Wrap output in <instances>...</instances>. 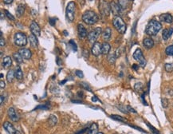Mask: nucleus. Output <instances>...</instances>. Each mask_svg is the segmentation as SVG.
Listing matches in <instances>:
<instances>
[{
  "label": "nucleus",
  "instance_id": "nucleus-26",
  "mask_svg": "<svg viewBox=\"0 0 173 134\" xmlns=\"http://www.w3.org/2000/svg\"><path fill=\"white\" fill-rule=\"evenodd\" d=\"M15 73L14 72V70H12V69L9 70L7 74V80L8 82H9V83L12 82L13 80H14V78H15Z\"/></svg>",
  "mask_w": 173,
  "mask_h": 134
},
{
  "label": "nucleus",
  "instance_id": "nucleus-17",
  "mask_svg": "<svg viewBox=\"0 0 173 134\" xmlns=\"http://www.w3.org/2000/svg\"><path fill=\"white\" fill-rule=\"evenodd\" d=\"M12 65V60L11 57L7 56L3 59L2 61V66L3 67L4 69H8L9 67H11V65Z\"/></svg>",
  "mask_w": 173,
  "mask_h": 134
},
{
  "label": "nucleus",
  "instance_id": "nucleus-40",
  "mask_svg": "<svg viewBox=\"0 0 173 134\" xmlns=\"http://www.w3.org/2000/svg\"><path fill=\"white\" fill-rule=\"evenodd\" d=\"M5 45V40H4L3 37L1 35V42H0V46H3Z\"/></svg>",
  "mask_w": 173,
  "mask_h": 134
},
{
  "label": "nucleus",
  "instance_id": "nucleus-35",
  "mask_svg": "<svg viewBox=\"0 0 173 134\" xmlns=\"http://www.w3.org/2000/svg\"><path fill=\"white\" fill-rule=\"evenodd\" d=\"M4 12H5V14H6V16L7 17L8 19H11V20H13V21L15 20V17L12 15L11 14H10V13H9V12H8L7 11V10H5V11H4Z\"/></svg>",
  "mask_w": 173,
  "mask_h": 134
},
{
  "label": "nucleus",
  "instance_id": "nucleus-5",
  "mask_svg": "<svg viewBox=\"0 0 173 134\" xmlns=\"http://www.w3.org/2000/svg\"><path fill=\"white\" fill-rule=\"evenodd\" d=\"M98 8H99V11L102 14V15H103L104 17H107V16L109 15L111 7H110V4L108 3L107 1H106V0H100Z\"/></svg>",
  "mask_w": 173,
  "mask_h": 134
},
{
  "label": "nucleus",
  "instance_id": "nucleus-28",
  "mask_svg": "<svg viewBox=\"0 0 173 134\" xmlns=\"http://www.w3.org/2000/svg\"><path fill=\"white\" fill-rule=\"evenodd\" d=\"M48 121H49V125L50 126H53L57 124V117L54 115H51L49 117Z\"/></svg>",
  "mask_w": 173,
  "mask_h": 134
},
{
  "label": "nucleus",
  "instance_id": "nucleus-18",
  "mask_svg": "<svg viewBox=\"0 0 173 134\" xmlns=\"http://www.w3.org/2000/svg\"><path fill=\"white\" fill-rule=\"evenodd\" d=\"M173 33V29L172 28H167V29H164L163 31V33H162V37H163V39L164 40H168V38L171 37V35H172Z\"/></svg>",
  "mask_w": 173,
  "mask_h": 134
},
{
  "label": "nucleus",
  "instance_id": "nucleus-1",
  "mask_svg": "<svg viewBox=\"0 0 173 134\" xmlns=\"http://www.w3.org/2000/svg\"><path fill=\"white\" fill-rule=\"evenodd\" d=\"M162 29L161 23H159L156 20H152L147 25L145 32L148 35L155 36L159 33V31Z\"/></svg>",
  "mask_w": 173,
  "mask_h": 134
},
{
  "label": "nucleus",
  "instance_id": "nucleus-16",
  "mask_svg": "<svg viewBox=\"0 0 173 134\" xmlns=\"http://www.w3.org/2000/svg\"><path fill=\"white\" fill-rule=\"evenodd\" d=\"M160 19L161 22L167 23H172L173 21V17L170 14H163L160 16Z\"/></svg>",
  "mask_w": 173,
  "mask_h": 134
},
{
  "label": "nucleus",
  "instance_id": "nucleus-12",
  "mask_svg": "<svg viewBox=\"0 0 173 134\" xmlns=\"http://www.w3.org/2000/svg\"><path fill=\"white\" fill-rule=\"evenodd\" d=\"M7 114L8 117L11 118V120L12 121L17 122V121H19V117H18L17 113H16V111H15V109L14 108H10V109H8Z\"/></svg>",
  "mask_w": 173,
  "mask_h": 134
},
{
  "label": "nucleus",
  "instance_id": "nucleus-45",
  "mask_svg": "<svg viewBox=\"0 0 173 134\" xmlns=\"http://www.w3.org/2000/svg\"><path fill=\"white\" fill-rule=\"evenodd\" d=\"M92 101H98V97H97L96 96H94V97H92Z\"/></svg>",
  "mask_w": 173,
  "mask_h": 134
},
{
  "label": "nucleus",
  "instance_id": "nucleus-31",
  "mask_svg": "<svg viewBox=\"0 0 173 134\" xmlns=\"http://www.w3.org/2000/svg\"><path fill=\"white\" fill-rule=\"evenodd\" d=\"M164 68L167 72H172L173 71V64L172 63H167L164 65Z\"/></svg>",
  "mask_w": 173,
  "mask_h": 134
},
{
  "label": "nucleus",
  "instance_id": "nucleus-38",
  "mask_svg": "<svg viewBox=\"0 0 173 134\" xmlns=\"http://www.w3.org/2000/svg\"><path fill=\"white\" fill-rule=\"evenodd\" d=\"M127 109H128V112H132V113H136V112L135 109H133L132 108H131L129 105L127 106Z\"/></svg>",
  "mask_w": 173,
  "mask_h": 134
},
{
  "label": "nucleus",
  "instance_id": "nucleus-2",
  "mask_svg": "<svg viewBox=\"0 0 173 134\" xmlns=\"http://www.w3.org/2000/svg\"><path fill=\"white\" fill-rule=\"evenodd\" d=\"M82 20L88 25H94L98 21V16L96 12L93 11H86L82 15Z\"/></svg>",
  "mask_w": 173,
  "mask_h": 134
},
{
  "label": "nucleus",
  "instance_id": "nucleus-25",
  "mask_svg": "<svg viewBox=\"0 0 173 134\" xmlns=\"http://www.w3.org/2000/svg\"><path fill=\"white\" fill-rule=\"evenodd\" d=\"M24 11H25V6L23 3L19 4V6H18V7H17L16 15L19 16V17H21L24 14Z\"/></svg>",
  "mask_w": 173,
  "mask_h": 134
},
{
  "label": "nucleus",
  "instance_id": "nucleus-13",
  "mask_svg": "<svg viewBox=\"0 0 173 134\" xmlns=\"http://www.w3.org/2000/svg\"><path fill=\"white\" fill-rule=\"evenodd\" d=\"M3 128L7 132L8 134H16V130L15 127L12 125L8 121L3 123Z\"/></svg>",
  "mask_w": 173,
  "mask_h": 134
},
{
  "label": "nucleus",
  "instance_id": "nucleus-39",
  "mask_svg": "<svg viewBox=\"0 0 173 134\" xmlns=\"http://www.w3.org/2000/svg\"><path fill=\"white\" fill-rule=\"evenodd\" d=\"M81 84L83 85H85V86H84V88L86 89L87 90H89V91H91V89L90 88V86H89V85H88L86 83H83V82H82V83H81Z\"/></svg>",
  "mask_w": 173,
  "mask_h": 134
},
{
  "label": "nucleus",
  "instance_id": "nucleus-22",
  "mask_svg": "<svg viewBox=\"0 0 173 134\" xmlns=\"http://www.w3.org/2000/svg\"><path fill=\"white\" fill-rule=\"evenodd\" d=\"M98 126L96 123H94L89 128L87 134H98Z\"/></svg>",
  "mask_w": 173,
  "mask_h": 134
},
{
  "label": "nucleus",
  "instance_id": "nucleus-50",
  "mask_svg": "<svg viewBox=\"0 0 173 134\" xmlns=\"http://www.w3.org/2000/svg\"><path fill=\"white\" fill-rule=\"evenodd\" d=\"M130 1H133V0H130Z\"/></svg>",
  "mask_w": 173,
  "mask_h": 134
},
{
  "label": "nucleus",
  "instance_id": "nucleus-10",
  "mask_svg": "<svg viewBox=\"0 0 173 134\" xmlns=\"http://www.w3.org/2000/svg\"><path fill=\"white\" fill-rule=\"evenodd\" d=\"M92 54H94V56L98 57L100 54H102V44L100 42H94V46H92Z\"/></svg>",
  "mask_w": 173,
  "mask_h": 134
},
{
  "label": "nucleus",
  "instance_id": "nucleus-43",
  "mask_svg": "<svg viewBox=\"0 0 173 134\" xmlns=\"http://www.w3.org/2000/svg\"><path fill=\"white\" fill-rule=\"evenodd\" d=\"M13 0H3V3L6 4H11Z\"/></svg>",
  "mask_w": 173,
  "mask_h": 134
},
{
  "label": "nucleus",
  "instance_id": "nucleus-14",
  "mask_svg": "<svg viewBox=\"0 0 173 134\" xmlns=\"http://www.w3.org/2000/svg\"><path fill=\"white\" fill-rule=\"evenodd\" d=\"M19 53L21 55L22 57L24 58V59H30L31 56H32V53L29 49H27V48H22L19 50Z\"/></svg>",
  "mask_w": 173,
  "mask_h": 134
},
{
  "label": "nucleus",
  "instance_id": "nucleus-3",
  "mask_svg": "<svg viewBox=\"0 0 173 134\" xmlns=\"http://www.w3.org/2000/svg\"><path fill=\"white\" fill-rule=\"evenodd\" d=\"M113 27L117 30L120 34H124L126 31V24L124 22V20L121 19L120 16H115L113 20Z\"/></svg>",
  "mask_w": 173,
  "mask_h": 134
},
{
  "label": "nucleus",
  "instance_id": "nucleus-44",
  "mask_svg": "<svg viewBox=\"0 0 173 134\" xmlns=\"http://www.w3.org/2000/svg\"><path fill=\"white\" fill-rule=\"evenodd\" d=\"M60 61H61L60 58H59V57H57V65H61V64Z\"/></svg>",
  "mask_w": 173,
  "mask_h": 134
},
{
  "label": "nucleus",
  "instance_id": "nucleus-4",
  "mask_svg": "<svg viewBox=\"0 0 173 134\" xmlns=\"http://www.w3.org/2000/svg\"><path fill=\"white\" fill-rule=\"evenodd\" d=\"M75 10H76V4L74 2H69L67 4L66 7V10H65V16H66V19L69 23H72L74 18H75Z\"/></svg>",
  "mask_w": 173,
  "mask_h": 134
},
{
  "label": "nucleus",
  "instance_id": "nucleus-32",
  "mask_svg": "<svg viewBox=\"0 0 173 134\" xmlns=\"http://www.w3.org/2000/svg\"><path fill=\"white\" fill-rule=\"evenodd\" d=\"M116 55L115 54H110L108 57V60H109V62L110 64H114L115 63V61H116Z\"/></svg>",
  "mask_w": 173,
  "mask_h": 134
},
{
  "label": "nucleus",
  "instance_id": "nucleus-46",
  "mask_svg": "<svg viewBox=\"0 0 173 134\" xmlns=\"http://www.w3.org/2000/svg\"><path fill=\"white\" fill-rule=\"evenodd\" d=\"M132 69H134L135 70H137V69H138V65H136V64L132 65Z\"/></svg>",
  "mask_w": 173,
  "mask_h": 134
},
{
  "label": "nucleus",
  "instance_id": "nucleus-20",
  "mask_svg": "<svg viewBox=\"0 0 173 134\" xmlns=\"http://www.w3.org/2000/svg\"><path fill=\"white\" fill-rule=\"evenodd\" d=\"M143 45L147 49H151V48H152V46H154V42L152 38H146L144 39Z\"/></svg>",
  "mask_w": 173,
  "mask_h": 134
},
{
  "label": "nucleus",
  "instance_id": "nucleus-15",
  "mask_svg": "<svg viewBox=\"0 0 173 134\" xmlns=\"http://www.w3.org/2000/svg\"><path fill=\"white\" fill-rule=\"evenodd\" d=\"M77 32H78V35H79L80 38H84L88 36L85 27H84L82 24H81V23L77 25Z\"/></svg>",
  "mask_w": 173,
  "mask_h": 134
},
{
  "label": "nucleus",
  "instance_id": "nucleus-6",
  "mask_svg": "<svg viewBox=\"0 0 173 134\" xmlns=\"http://www.w3.org/2000/svg\"><path fill=\"white\" fill-rule=\"evenodd\" d=\"M15 43L19 46H25L27 44V35L22 32H17L14 37Z\"/></svg>",
  "mask_w": 173,
  "mask_h": 134
},
{
  "label": "nucleus",
  "instance_id": "nucleus-41",
  "mask_svg": "<svg viewBox=\"0 0 173 134\" xmlns=\"http://www.w3.org/2000/svg\"><path fill=\"white\" fill-rule=\"evenodd\" d=\"M55 19H49V23H50V25H52V26H53L54 24H55Z\"/></svg>",
  "mask_w": 173,
  "mask_h": 134
},
{
  "label": "nucleus",
  "instance_id": "nucleus-48",
  "mask_svg": "<svg viewBox=\"0 0 173 134\" xmlns=\"http://www.w3.org/2000/svg\"><path fill=\"white\" fill-rule=\"evenodd\" d=\"M63 33H64V35H65V36H67L68 35V33H67V31H63Z\"/></svg>",
  "mask_w": 173,
  "mask_h": 134
},
{
  "label": "nucleus",
  "instance_id": "nucleus-34",
  "mask_svg": "<svg viewBox=\"0 0 173 134\" xmlns=\"http://www.w3.org/2000/svg\"><path fill=\"white\" fill-rule=\"evenodd\" d=\"M161 103L163 107L167 108L168 107V99H166V98H162Z\"/></svg>",
  "mask_w": 173,
  "mask_h": 134
},
{
  "label": "nucleus",
  "instance_id": "nucleus-42",
  "mask_svg": "<svg viewBox=\"0 0 173 134\" xmlns=\"http://www.w3.org/2000/svg\"><path fill=\"white\" fill-rule=\"evenodd\" d=\"M0 87H1V89L5 88V82H4L3 81H0Z\"/></svg>",
  "mask_w": 173,
  "mask_h": 134
},
{
  "label": "nucleus",
  "instance_id": "nucleus-33",
  "mask_svg": "<svg viewBox=\"0 0 173 134\" xmlns=\"http://www.w3.org/2000/svg\"><path fill=\"white\" fill-rule=\"evenodd\" d=\"M134 89H135L136 91L139 92V91H140V90L143 89V84H142L141 82H138V83H136V84L134 85Z\"/></svg>",
  "mask_w": 173,
  "mask_h": 134
},
{
  "label": "nucleus",
  "instance_id": "nucleus-51",
  "mask_svg": "<svg viewBox=\"0 0 173 134\" xmlns=\"http://www.w3.org/2000/svg\"><path fill=\"white\" fill-rule=\"evenodd\" d=\"M90 1H93V0H90Z\"/></svg>",
  "mask_w": 173,
  "mask_h": 134
},
{
  "label": "nucleus",
  "instance_id": "nucleus-21",
  "mask_svg": "<svg viewBox=\"0 0 173 134\" xmlns=\"http://www.w3.org/2000/svg\"><path fill=\"white\" fill-rule=\"evenodd\" d=\"M111 35H112V31L109 27H107L102 33V38L105 41H108L109 38H111Z\"/></svg>",
  "mask_w": 173,
  "mask_h": 134
},
{
  "label": "nucleus",
  "instance_id": "nucleus-23",
  "mask_svg": "<svg viewBox=\"0 0 173 134\" xmlns=\"http://www.w3.org/2000/svg\"><path fill=\"white\" fill-rule=\"evenodd\" d=\"M110 49H111V46L109 45L108 42H104L102 45V54H108L110 51Z\"/></svg>",
  "mask_w": 173,
  "mask_h": 134
},
{
  "label": "nucleus",
  "instance_id": "nucleus-24",
  "mask_svg": "<svg viewBox=\"0 0 173 134\" xmlns=\"http://www.w3.org/2000/svg\"><path fill=\"white\" fill-rule=\"evenodd\" d=\"M15 77L18 79V80L21 81L23 78V71H22V69L20 68V66H16V68H15Z\"/></svg>",
  "mask_w": 173,
  "mask_h": 134
},
{
  "label": "nucleus",
  "instance_id": "nucleus-47",
  "mask_svg": "<svg viewBox=\"0 0 173 134\" xmlns=\"http://www.w3.org/2000/svg\"><path fill=\"white\" fill-rule=\"evenodd\" d=\"M3 100H4L3 95H1V105H3Z\"/></svg>",
  "mask_w": 173,
  "mask_h": 134
},
{
  "label": "nucleus",
  "instance_id": "nucleus-30",
  "mask_svg": "<svg viewBox=\"0 0 173 134\" xmlns=\"http://www.w3.org/2000/svg\"><path fill=\"white\" fill-rule=\"evenodd\" d=\"M110 117H111V118L114 119V120L120 121H122V122H126V120H125V119L123 118V117H120V116H118V115H111Z\"/></svg>",
  "mask_w": 173,
  "mask_h": 134
},
{
  "label": "nucleus",
  "instance_id": "nucleus-27",
  "mask_svg": "<svg viewBox=\"0 0 173 134\" xmlns=\"http://www.w3.org/2000/svg\"><path fill=\"white\" fill-rule=\"evenodd\" d=\"M13 57H14L15 61H16L18 64H21V63H23V57H22V55L19 54V52H18V53H14V54H13Z\"/></svg>",
  "mask_w": 173,
  "mask_h": 134
},
{
  "label": "nucleus",
  "instance_id": "nucleus-29",
  "mask_svg": "<svg viewBox=\"0 0 173 134\" xmlns=\"http://www.w3.org/2000/svg\"><path fill=\"white\" fill-rule=\"evenodd\" d=\"M165 53L167 55H169V56H173V45L168 46L165 50Z\"/></svg>",
  "mask_w": 173,
  "mask_h": 134
},
{
  "label": "nucleus",
  "instance_id": "nucleus-8",
  "mask_svg": "<svg viewBox=\"0 0 173 134\" xmlns=\"http://www.w3.org/2000/svg\"><path fill=\"white\" fill-rule=\"evenodd\" d=\"M102 33V29L101 27H97V28H95L94 31H92L91 32H90L89 34H88V36H87V38H88V40H89V42H96L97 41V39L99 37V35H101V34Z\"/></svg>",
  "mask_w": 173,
  "mask_h": 134
},
{
  "label": "nucleus",
  "instance_id": "nucleus-9",
  "mask_svg": "<svg viewBox=\"0 0 173 134\" xmlns=\"http://www.w3.org/2000/svg\"><path fill=\"white\" fill-rule=\"evenodd\" d=\"M30 29L31 33L34 35L35 36H40L41 35V29L40 27L38 26V24L35 21H33L32 23H30Z\"/></svg>",
  "mask_w": 173,
  "mask_h": 134
},
{
  "label": "nucleus",
  "instance_id": "nucleus-36",
  "mask_svg": "<svg viewBox=\"0 0 173 134\" xmlns=\"http://www.w3.org/2000/svg\"><path fill=\"white\" fill-rule=\"evenodd\" d=\"M69 43V45L72 46V49H73V51H77V45L75 44V42H73V40H70Z\"/></svg>",
  "mask_w": 173,
  "mask_h": 134
},
{
  "label": "nucleus",
  "instance_id": "nucleus-49",
  "mask_svg": "<svg viewBox=\"0 0 173 134\" xmlns=\"http://www.w3.org/2000/svg\"><path fill=\"white\" fill-rule=\"evenodd\" d=\"M98 134H104V133H98Z\"/></svg>",
  "mask_w": 173,
  "mask_h": 134
},
{
  "label": "nucleus",
  "instance_id": "nucleus-11",
  "mask_svg": "<svg viewBox=\"0 0 173 134\" xmlns=\"http://www.w3.org/2000/svg\"><path fill=\"white\" fill-rule=\"evenodd\" d=\"M110 7H111V11H113V13L116 16H119V14L121 11V7L119 4H117L114 2H111L110 3Z\"/></svg>",
  "mask_w": 173,
  "mask_h": 134
},
{
  "label": "nucleus",
  "instance_id": "nucleus-19",
  "mask_svg": "<svg viewBox=\"0 0 173 134\" xmlns=\"http://www.w3.org/2000/svg\"><path fill=\"white\" fill-rule=\"evenodd\" d=\"M28 39H29V42H30V46H32L33 48H36L37 46H38V39H37V36H35L33 34H31V35L28 37Z\"/></svg>",
  "mask_w": 173,
  "mask_h": 134
},
{
  "label": "nucleus",
  "instance_id": "nucleus-37",
  "mask_svg": "<svg viewBox=\"0 0 173 134\" xmlns=\"http://www.w3.org/2000/svg\"><path fill=\"white\" fill-rule=\"evenodd\" d=\"M76 75L80 77V78H83V77H84V74H83L82 71H81V70H76Z\"/></svg>",
  "mask_w": 173,
  "mask_h": 134
},
{
  "label": "nucleus",
  "instance_id": "nucleus-7",
  "mask_svg": "<svg viewBox=\"0 0 173 134\" xmlns=\"http://www.w3.org/2000/svg\"><path fill=\"white\" fill-rule=\"evenodd\" d=\"M133 58L135 59L136 61H137L139 62L140 65L141 67H144L146 65V59L145 57H144L142 50L140 49H136L135 50V52L133 53Z\"/></svg>",
  "mask_w": 173,
  "mask_h": 134
}]
</instances>
